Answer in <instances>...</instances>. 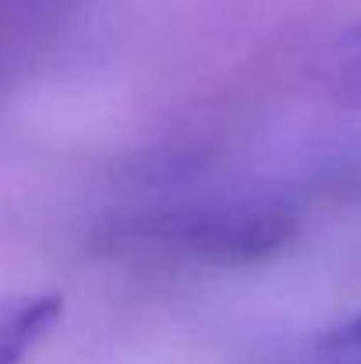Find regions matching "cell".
Here are the masks:
<instances>
[{
  "label": "cell",
  "mask_w": 361,
  "mask_h": 364,
  "mask_svg": "<svg viewBox=\"0 0 361 364\" xmlns=\"http://www.w3.org/2000/svg\"><path fill=\"white\" fill-rule=\"evenodd\" d=\"M291 364H361V311L312 336Z\"/></svg>",
  "instance_id": "3957f363"
},
{
  "label": "cell",
  "mask_w": 361,
  "mask_h": 364,
  "mask_svg": "<svg viewBox=\"0 0 361 364\" xmlns=\"http://www.w3.org/2000/svg\"><path fill=\"white\" fill-rule=\"evenodd\" d=\"M61 318H64L61 294H32L7 301L0 315V364H25L61 326Z\"/></svg>",
  "instance_id": "7a4b0ae2"
},
{
  "label": "cell",
  "mask_w": 361,
  "mask_h": 364,
  "mask_svg": "<svg viewBox=\"0 0 361 364\" xmlns=\"http://www.w3.org/2000/svg\"><path fill=\"white\" fill-rule=\"evenodd\" d=\"M294 220L280 209H181V213H159L131 230H124V241L184 255L192 262H216V265H248L258 258L276 255L294 237Z\"/></svg>",
  "instance_id": "6da1fadb"
},
{
  "label": "cell",
  "mask_w": 361,
  "mask_h": 364,
  "mask_svg": "<svg viewBox=\"0 0 361 364\" xmlns=\"http://www.w3.org/2000/svg\"><path fill=\"white\" fill-rule=\"evenodd\" d=\"M344 64H347V75L361 85V21L344 36Z\"/></svg>",
  "instance_id": "277c9868"
}]
</instances>
